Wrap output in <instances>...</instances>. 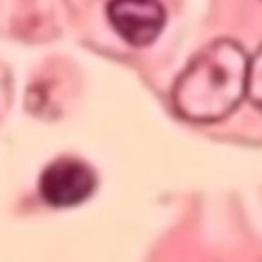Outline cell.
<instances>
[{
  "label": "cell",
  "mask_w": 262,
  "mask_h": 262,
  "mask_svg": "<svg viewBox=\"0 0 262 262\" xmlns=\"http://www.w3.org/2000/svg\"><path fill=\"white\" fill-rule=\"evenodd\" d=\"M248 55L239 43L217 39L203 47L172 88L174 111L192 123L225 119L244 98Z\"/></svg>",
  "instance_id": "1"
},
{
  "label": "cell",
  "mask_w": 262,
  "mask_h": 262,
  "mask_svg": "<svg viewBox=\"0 0 262 262\" xmlns=\"http://www.w3.org/2000/svg\"><path fill=\"white\" fill-rule=\"evenodd\" d=\"M246 94L250 102L262 113V45L248 61V78H246Z\"/></svg>",
  "instance_id": "4"
},
{
  "label": "cell",
  "mask_w": 262,
  "mask_h": 262,
  "mask_svg": "<svg viewBox=\"0 0 262 262\" xmlns=\"http://www.w3.org/2000/svg\"><path fill=\"white\" fill-rule=\"evenodd\" d=\"M106 16L113 29L133 47L154 43L166 25V10L158 0H111Z\"/></svg>",
  "instance_id": "3"
},
{
  "label": "cell",
  "mask_w": 262,
  "mask_h": 262,
  "mask_svg": "<svg viewBox=\"0 0 262 262\" xmlns=\"http://www.w3.org/2000/svg\"><path fill=\"white\" fill-rule=\"evenodd\" d=\"M94 188V170L74 158L51 162L39 178V194L51 207H76L92 196Z\"/></svg>",
  "instance_id": "2"
}]
</instances>
